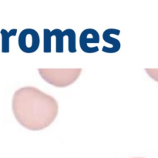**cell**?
<instances>
[{
  "label": "cell",
  "instance_id": "7a4b0ae2",
  "mask_svg": "<svg viewBox=\"0 0 158 158\" xmlns=\"http://www.w3.org/2000/svg\"><path fill=\"white\" fill-rule=\"evenodd\" d=\"M81 68H39L41 78L57 88H64L75 83L81 75Z\"/></svg>",
  "mask_w": 158,
  "mask_h": 158
},
{
  "label": "cell",
  "instance_id": "8992f818",
  "mask_svg": "<svg viewBox=\"0 0 158 158\" xmlns=\"http://www.w3.org/2000/svg\"><path fill=\"white\" fill-rule=\"evenodd\" d=\"M119 35L120 34V30L117 29H107L103 32V40H104L105 43H110L111 45L110 47H107V46H104L102 48V51L106 53H115L117 52L120 49L121 47V43H120V40L114 38L112 36V35Z\"/></svg>",
  "mask_w": 158,
  "mask_h": 158
},
{
  "label": "cell",
  "instance_id": "3957f363",
  "mask_svg": "<svg viewBox=\"0 0 158 158\" xmlns=\"http://www.w3.org/2000/svg\"><path fill=\"white\" fill-rule=\"evenodd\" d=\"M56 37V52L57 53L63 52V40L64 37H68V50L71 53L77 52L76 43V32L73 29H66L62 31L60 29H55L49 30V29H43V52L45 53H49L52 51L51 43L52 37Z\"/></svg>",
  "mask_w": 158,
  "mask_h": 158
},
{
  "label": "cell",
  "instance_id": "52a82bcc",
  "mask_svg": "<svg viewBox=\"0 0 158 158\" xmlns=\"http://www.w3.org/2000/svg\"><path fill=\"white\" fill-rule=\"evenodd\" d=\"M17 29H12L10 31H7L4 29H2L0 34L2 36V52L8 53L10 50L9 46V40L11 36H15L17 33Z\"/></svg>",
  "mask_w": 158,
  "mask_h": 158
},
{
  "label": "cell",
  "instance_id": "277c9868",
  "mask_svg": "<svg viewBox=\"0 0 158 158\" xmlns=\"http://www.w3.org/2000/svg\"><path fill=\"white\" fill-rule=\"evenodd\" d=\"M18 45L25 53H33L39 49L40 37L36 30L27 28L21 31L19 35Z\"/></svg>",
  "mask_w": 158,
  "mask_h": 158
},
{
  "label": "cell",
  "instance_id": "5b68a950",
  "mask_svg": "<svg viewBox=\"0 0 158 158\" xmlns=\"http://www.w3.org/2000/svg\"><path fill=\"white\" fill-rule=\"evenodd\" d=\"M100 43L99 32L94 29H86L82 31L80 35V47L82 51L86 53H94L99 51L98 46H90V44H96Z\"/></svg>",
  "mask_w": 158,
  "mask_h": 158
},
{
  "label": "cell",
  "instance_id": "6da1fadb",
  "mask_svg": "<svg viewBox=\"0 0 158 158\" xmlns=\"http://www.w3.org/2000/svg\"><path fill=\"white\" fill-rule=\"evenodd\" d=\"M12 110L16 121L32 131L50 126L59 114V104L52 96L32 86L17 89L12 100Z\"/></svg>",
  "mask_w": 158,
  "mask_h": 158
}]
</instances>
